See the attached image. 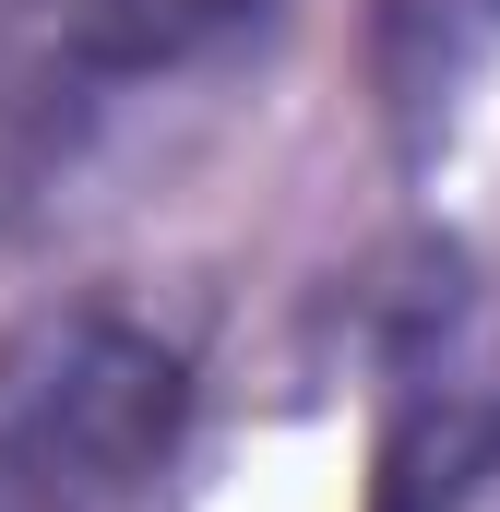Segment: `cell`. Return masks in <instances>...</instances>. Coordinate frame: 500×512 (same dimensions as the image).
<instances>
[{
  "label": "cell",
  "instance_id": "obj_1",
  "mask_svg": "<svg viewBox=\"0 0 500 512\" xmlns=\"http://www.w3.org/2000/svg\"><path fill=\"white\" fill-rule=\"evenodd\" d=\"M191 358L120 298H48L0 334V512H155Z\"/></svg>",
  "mask_w": 500,
  "mask_h": 512
},
{
  "label": "cell",
  "instance_id": "obj_2",
  "mask_svg": "<svg viewBox=\"0 0 500 512\" xmlns=\"http://www.w3.org/2000/svg\"><path fill=\"white\" fill-rule=\"evenodd\" d=\"M370 512H500V239H441L381 310Z\"/></svg>",
  "mask_w": 500,
  "mask_h": 512
}]
</instances>
